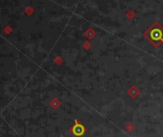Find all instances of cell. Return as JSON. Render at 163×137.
Listing matches in <instances>:
<instances>
[{
    "label": "cell",
    "instance_id": "6da1fadb",
    "mask_svg": "<svg viewBox=\"0 0 163 137\" xmlns=\"http://www.w3.org/2000/svg\"><path fill=\"white\" fill-rule=\"evenodd\" d=\"M145 36L154 46L158 47L160 43L163 42V28H161L159 24L155 22L147 30Z\"/></svg>",
    "mask_w": 163,
    "mask_h": 137
},
{
    "label": "cell",
    "instance_id": "7a4b0ae2",
    "mask_svg": "<svg viewBox=\"0 0 163 137\" xmlns=\"http://www.w3.org/2000/svg\"><path fill=\"white\" fill-rule=\"evenodd\" d=\"M86 131V128L81 124L78 120H75L74 126L71 128V132L74 134L76 137H81L82 135L84 134V132Z\"/></svg>",
    "mask_w": 163,
    "mask_h": 137
},
{
    "label": "cell",
    "instance_id": "3957f363",
    "mask_svg": "<svg viewBox=\"0 0 163 137\" xmlns=\"http://www.w3.org/2000/svg\"><path fill=\"white\" fill-rule=\"evenodd\" d=\"M126 129H127L128 131H132V129H134V126L131 125V124H128L127 127H126Z\"/></svg>",
    "mask_w": 163,
    "mask_h": 137
}]
</instances>
